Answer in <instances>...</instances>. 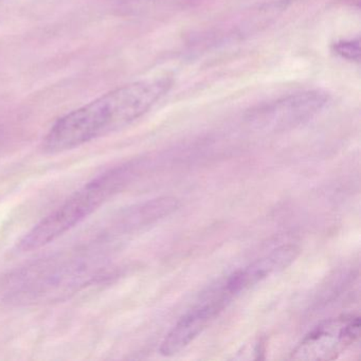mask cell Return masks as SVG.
Here are the masks:
<instances>
[{"instance_id": "cell-1", "label": "cell", "mask_w": 361, "mask_h": 361, "mask_svg": "<svg viewBox=\"0 0 361 361\" xmlns=\"http://www.w3.org/2000/svg\"><path fill=\"white\" fill-rule=\"evenodd\" d=\"M172 85L170 78H152L99 97L60 118L44 138V151L64 153L126 128L145 115Z\"/></svg>"}, {"instance_id": "cell-2", "label": "cell", "mask_w": 361, "mask_h": 361, "mask_svg": "<svg viewBox=\"0 0 361 361\" xmlns=\"http://www.w3.org/2000/svg\"><path fill=\"white\" fill-rule=\"evenodd\" d=\"M134 166L133 164L118 166L86 183L27 232L20 240L18 249L24 252L37 250L73 229L130 180L134 175Z\"/></svg>"}, {"instance_id": "cell-3", "label": "cell", "mask_w": 361, "mask_h": 361, "mask_svg": "<svg viewBox=\"0 0 361 361\" xmlns=\"http://www.w3.org/2000/svg\"><path fill=\"white\" fill-rule=\"evenodd\" d=\"M92 274V268L83 259L51 257L10 276L5 284L6 295L20 302L52 299L75 290Z\"/></svg>"}, {"instance_id": "cell-4", "label": "cell", "mask_w": 361, "mask_h": 361, "mask_svg": "<svg viewBox=\"0 0 361 361\" xmlns=\"http://www.w3.org/2000/svg\"><path fill=\"white\" fill-rule=\"evenodd\" d=\"M360 336L358 316L329 319L314 327L291 353L295 360H333L345 352Z\"/></svg>"}, {"instance_id": "cell-5", "label": "cell", "mask_w": 361, "mask_h": 361, "mask_svg": "<svg viewBox=\"0 0 361 361\" xmlns=\"http://www.w3.org/2000/svg\"><path fill=\"white\" fill-rule=\"evenodd\" d=\"M327 102L329 96L321 90L290 94L253 111L248 116V121L259 130L271 132L289 130L314 118Z\"/></svg>"}, {"instance_id": "cell-6", "label": "cell", "mask_w": 361, "mask_h": 361, "mask_svg": "<svg viewBox=\"0 0 361 361\" xmlns=\"http://www.w3.org/2000/svg\"><path fill=\"white\" fill-rule=\"evenodd\" d=\"M229 299L219 291L216 299L200 304L183 314L164 337L160 345V354L171 357L185 350L207 329L211 321L225 307Z\"/></svg>"}, {"instance_id": "cell-7", "label": "cell", "mask_w": 361, "mask_h": 361, "mask_svg": "<svg viewBox=\"0 0 361 361\" xmlns=\"http://www.w3.org/2000/svg\"><path fill=\"white\" fill-rule=\"evenodd\" d=\"M299 255V247L295 245L279 247L268 255L259 257L247 267L234 272L228 279L221 291L231 299L234 295L244 293L257 283L286 269L295 261Z\"/></svg>"}, {"instance_id": "cell-8", "label": "cell", "mask_w": 361, "mask_h": 361, "mask_svg": "<svg viewBox=\"0 0 361 361\" xmlns=\"http://www.w3.org/2000/svg\"><path fill=\"white\" fill-rule=\"evenodd\" d=\"M334 52L340 58L350 62H359L360 60V41L359 39L338 42L334 44Z\"/></svg>"}]
</instances>
